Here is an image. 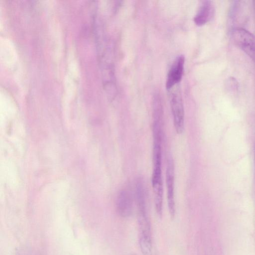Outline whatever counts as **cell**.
<instances>
[{
    "instance_id": "1",
    "label": "cell",
    "mask_w": 255,
    "mask_h": 255,
    "mask_svg": "<svg viewBox=\"0 0 255 255\" xmlns=\"http://www.w3.org/2000/svg\"><path fill=\"white\" fill-rule=\"evenodd\" d=\"M163 132L158 130L153 131V172L152 185L154 191L163 189L161 171V142Z\"/></svg>"
},
{
    "instance_id": "2",
    "label": "cell",
    "mask_w": 255,
    "mask_h": 255,
    "mask_svg": "<svg viewBox=\"0 0 255 255\" xmlns=\"http://www.w3.org/2000/svg\"><path fill=\"white\" fill-rule=\"evenodd\" d=\"M138 242L143 255H152L151 224L147 211L137 212Z\"/></svg>"
},
{
    "instance_id": "3",
    "label": "cell",
    "mask_w": 255,
    "mask_h": 255,
    "mask_svg": "<svg viewBox=\"0 0 255 255\" xmlns=\"http://www.w3.org/2000/svg\"><path fill=\"white\" fill-rule=\"evenodd\" d=\"M235 44L255 62V35L243 27L231 30Z\"/></svg>"
},
{
    "instance_id": "4",
    "label": "cell",
    "mask_w": 255,
    "mask_h": 255,
    "mask_svg": "<svg viewBox=\"0 0 255 255\" xmlns=\"http://www.w3.org/2000/svg\"><path fill=\"white\" fill-rule=\"evenodd\" d=\"M170 106L176 132L182 133L184 129V111L182 97L178 90L171 94Z\"/></svg>"
},
{
    "instance_id": "5",
    "label": "cell",
    "mask_w": 255,
    "mask_h": 255,
    "mask_svg": "<svg viewBox=\"0 0 255 255\" xmlns=\"http://www.w3.org/2000/svg\"><path fill=\"white\" fill-rule=\"evenodd\" d=\"M167 200L169 213L171 219L175 216L176 207L174 198V169L172 158L169 156L167 162L166 170Z\"/></svg>"
},
{
    "instance_id": "6",
    "label": "cell",
    "mask_w": 255,
    "mask_h": 255,
    "mask_svg": "<svg viewBox=\"0 0 255 255\" xmlns=\"http://www.w3.org/2000/svg\"><path fill=\"white\" fill-rule=\"evenodd\" d=\"M116 206L118 214L121 217H129L133 209V198L131 192L126 189L121 190L117 197Z\"/></svg>"
},
{
    "instance_id": "7",
    "label": "cell",
    "mask_w": 255,
    "mask_h": 255,
    "mask_svg": "<svg viewBox=\"0 0 255 255\" xmlns=\"http://www.w3.org/2000/svg\"><path fill=\"white\" fill-rule=\"evenodd\" d=\"M184 62L183 55H180L175 59L167 75L166 82L167 89L170 90L180 82L183 73Z\"/></svg>"
},
{
    "instance_id": "8",
    "label": "cell",
    "mask_w": 255,
    "mask_h": 255,
    "mask_svg": "<svg viewBox=\"0 0 255 255\" xmlns=\"http://www.w3.org/2000/svg\"><path fill=\"white\" fill-rule=\"evenodd\" d=\"M214 12L215 8L213 2L210 0H204L202 1L194 18V22L197 25H203L212 19Z\"/></svg>"
},
{
    "instance_id": "9",
    "label": "cell",
    "mask_w": 255,
    "mask_h": 255,
    "mask_svg": "<svg viewBox=\"0 0 255 255\" xmlns=\"http://www.w3.org/2000/svg\"><path fill=\"white\" fill-rule=\"evenodd\" d=\"M244 2L236 0L231 4L228 12V23L231 30L237 28L239 20L244 17L242 15L243 14H245L243 13L244 10L243 9L245 6Z\"/></svg>"
},
{
    "instance_id": "10",
    "label": "cell",
    "mask_w": 255,
    "mask_h": 255,
    "mask_svg": "<svg viewBox=\"0 0 255 255\" xmlns=\"http://www.w3.org/2000/svg\"><path fill=\"white\" fill-rule=\"evenodd\" d=\"M16 255H27L25 253H24L22 251L18 252Z\"/></svg>"
},
{
    "instance_id": "11",
    "label": "cell",
    "mask_w": 255,
    "mask_h": 255,
    "mask_svg": "<svg viewBox=\"0 0 255 255\" xmlns=\"http://www.w3.org/2000/svg\"><path fill=\"white\" fill-rule=\"evenodd\" d=\"M130 255H135V254H130Z\"/></svg>"
}]
</instances>
